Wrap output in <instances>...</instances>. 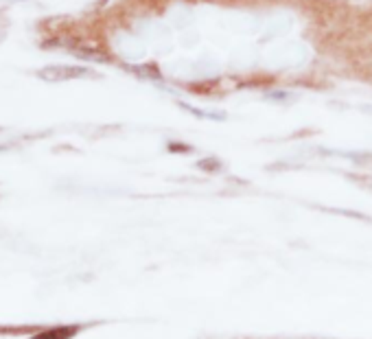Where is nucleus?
Wrapping results in <instances>:
<instances>
[{"instance_id":"1","label":"nucleus","mask_w":372,"mask_h":339,"mask_svg":"<svg viewBox=\"0 0 372 339\" xmlns=\"http://www.w3.org/2000/svg\"><path fill=\"white\" fill-rule=\"evenodd\" d=\"M38 75L42 79H51V81H62V79H79V77H94V72L81 66H49L38 70Z\"/></svg>"},{"instance_id":"2","label":"nucleus","mask_w":372,"mask_h":339,"mask_svg":"<svg viewBox=\"0 0 372 339\" xmlns=\"http://www.w3.org/2000/svg\"><path fill=\"white\" fill-rule=\"evenodd\" d=\"M70 335H75V329H55V331L38 335L35 339H68Z\"/></svg>"}]
</instances>
